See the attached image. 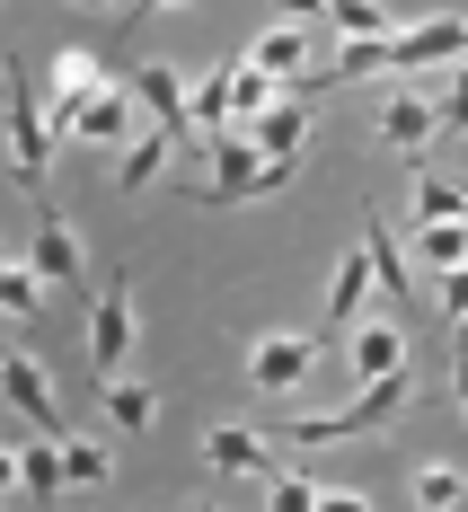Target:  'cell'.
<instances>
[{
    "mask_svg": "<svg viewBox=\"0 0 468 512\" xmlns=\"http://www.w3.org/2000/svg\"><path fill=\"white\" fill-rule=\"evenodd\" d=\"M0 124H9V177L27 186V195H45V168H53V106H36L27 89V71H18V53H0Z\"/></svg>",
    "mask_w": 468,
    "mask_h": 512,
    "instance_id": "obj_1",
    "label": "cell"
},
{
    "mask_svg": "<svg viewBox=\"0 0 468 512\" xmlns=\"http://www.w3.org/2000/svg\"><path fill=\"white\" fill-rule=\"evenodd\" d=\"M292 186V159H265L248 142V124H230V133H212V177L195 186V204H248V195H283Z\"/></svg>",
    "mask_w": 468,
    "mask_h": 512,
    "instance_id": "obj_2",
    "label": "cell"
},
{
    "mask_svg": "<svg viewBox=\"0 0 468 512\" xmlns=\"http://www.w3.org/2000/svg\"><path fill=\"white\" fill-rule=\"evenodd\" d=\"M398 407H407V371H389V380H363V398H345V407H327V415H292V424H283V442H292V451L363 442V433H380Z\"/></svg>",
    "mask_w": 468,
    "mask_h": 512,
    "instance_id": "obj_3",
    "label": "cell"
},
{
    "mask_svg": "<svg viewBox=\"0 0 468 512\" xmlns=\"http://www.w3.org/2000/svg\"><path fill=\"white\" fill-rule=\"evenodd\" d=\"M451 62H468V18H451V9H433V18H398V36H389V71H398V80L451 71Z\"/></svg>",
    "mask_w": 468,
    "mask_h": 512,
    "instance_id": "obj_4",
    "label": "cell"
},
{
    "mask_svg": "<svg viewBox=\"0 0 468 512\" xmlns=\"http://www.w3.org/2000/svg\"><path fill=\"white\" fill-rule=\"evenodd\" d=\"M310 371H318L310 336H257V345H248V389H257L265 407H292V398L310 389Z\"/></svg>",
    "mask_w": 468,
    "mask_h": 512,
    "instance_id": "obj_5",
    "label": "cell"
},
{
    "mask_svg": "<svg viewBox=\"0 0 468 512\" xmlns=\"http://www.w3.org/2000/svg\"><path fill=\"white\" fill-rule=\"evenodd\" d=\"M89 362L124 371L133 362V274H106L98 301H89Z\"/></svg>",
    "mask_w": 468,
    "mask_h": 512,
    "instance_id": "obj_6",
    "label": "cell"
},
{
    "mask_svg": "<svg viewBox=\"0 0 468 512\" xmlns=\"http://www.w3.org/2000/svg\"><path fill=\"white\" fill-rule=\"evenodd\" d=\"M407 371V327L398 318H354L345 327V380H389Z\"/></svg>",
    "mask_w": 468,
    "mask_h": 512,
    "instance_id": "obj_7",
    "label": "cell"
},
{
    "mask_svg": "<svg viewBox=\"0 0 468 512\" xmlns=\"http://www.w3.org/2000/svg\"><path fill=\"white\" fill-rule=\"evenodd\" d=\"M0 407H18L36 433H53L62 442V398H53V380H45V362H27V354H9V371H0Z\"/></svg>",
    "mask_w": 468,
    "mask_h": 512,
    "instance_id": "obj_8",
    "label": "cell"
},
{
    "mask_svg": "<svg viewBox=\"0 0 468 512\" xmlns=\"http://www.w3.org/2000/svg\"><path fill=\"white\" fill-rule=\"evenodd\" d=\"M380 133H389L398 151H424V142L442 133V98H433V80H407L398 98H380Z\"/></svg>",
    "mask_w": 468,
    "mask_h": 512,
    "instance_id": "obj_9",
    "label": "cell"
},
{
    "mask_svg": "<svg viewBox=\"0 0 468 512\" xmlns=\"http://www.w3.org/2000/svg\"><path fill=\"white\" fill-rule=\"evenodd\" d=\"M71 142H98V151H124L133 142V89H89L80 98V115H71Z\"/></svg>",
    "mask_w": 468,
    "mask_h": 512,
    "instance_id": "obj_10",
    "label": "cell"
},
{
    "mask_svg": "<svg viewBox=\"0 0 468 512\" xmlns=\"http://www.w3.org/2000/svg\"><path fill=\"white\" fill-rule=\"evenodd\" d=\"M310 106H318V98L283 89V98L265 106V115H248V142H257L265 159H301V142H310Z\"/></svg>",
    "mask_w": 468,
    "mask_h": 512,
    "instance_id": "obj_11",
    "label": "cell"
},
{
    "mask_svg": "<svg viewBox=\"0 0 468 512\" xmlns=\"http://www.w3.org/2000/svg\"><path fill=\"white\" fill-rule=\"evenodd\" d=\"M36 274H45V283H71V292H80V283H89V248H80V230H71V221H62V212H45V221H36Z\"/></svg>",
    "mask_w": 468,
    "mask_h": 512,
    "instance_id": "obj_12",
    "label": "cell"
},
{
    "mask_svg": "<svg viewBox=\"0 0 468 512\" xmlns=\"http://www.w3.org/2000/svg\"><path fill=\"white\" fill-rule=\"evenodd\" d=\"M204 468L212 477H265V468H274V442L248 433V424H212L204 433Z\"/></svg>",
    "mask_w": 468,
    "mask_h": 512,
    "instance_id": "obj_13",
    "label": "cell"
},
{
    "mask_svg": "<svg viewBox=\"0 0 468 512\" xmlns=\"http://www.w3.org/2000/svg\"><path fill=\"white\" fill-rule=\"evenodd\" d=\"M186 89H195V80H186V71H168V62H142V71H133V98H142V115H151V124H168V133H195Z\"/></svg>",
    "mask_w": 468,
    "mask_h": 512,
    "instance_id": "obj_14",
    "label": "cell"
},
{
    "mask_svg": "<svg viewBox=\"0 0 468 512\" xmlns=\"http://www.w3.org/2000/svg\"><path fill=\"white\" fill-rule=\"evenodd\" d=\"M248 62H257V71H274V80L292 89V80L310 71V18H274L257 45H248Z\"/></svg>",
    "mask_w": 468,
    "mask_h": 512,
    "instance_id": "obj_15",
    "label": "cell"
},
{
    "mask_svg": "<svg viewBox=\"0 0 468 512\" xmlns=\"http://www.w3.org/2000/svg\"><path fill=\"white\" fill-rule=\"evenodd\" d=\"M168 151H177V133L168 124H142L124 151H115V186L124 195H142V186H159V168H168Z\"/></svg>",
    "mask_w": 468,
    "mask_h": 512,
    "instance_id": "obj_16",
    "label": "cell"
},
{
    "mask_svg": "<svg viewBox=\"0 0 468 512\" xmlns=\"http://www.w3.org/2000/svg\"><path fill=\"white\" fill-rule=\"evenodd\" d=\"M371 292H380V274H371V248H354L345 265H336V283H327V327L345 336V327L371 309Z\"/></svg>",
    "mask_w": 468,
    "mask_h": 512,
    "instance_id": "obj_17",
    "label": "cell"
},
{
    "mask_svg": "<svg viewBox=\"0 0 468 512\" xmlns=\"http://www.w3.org/2000/svg\"><path fill=\"white\" fill-rule=\"evenodd\" d=\"M363 248H371V274H380L389 309H407V301H416V265H407V239H398L389 221H371V230H363Z\"/></svg>",
    "mask_w": 468,
    "mask_h": 512,
    "instance_id": "obj_18",
    "label": "cell"
},
{
    "mask_svg": "<svg viewBox=\"0 0 468 512\" xmlns=\"http://www.w3.org/2000/svg\"><path fill=\"white\" fill-rule=\"evenodd\" d=\"M71 486V468H62V442H18V504H53Z\"/></svg>",
    "mask_w": 468,
    "mask_h": 512,
    "instance_id": "obj_19",
    "label": "cell"
},
{
    "mask_svg": "<svg viewBox=\"0 0 468 512\" xmlns=\"http://www.w3.org/2000/svg\"><path fill=\"white\" fill-rule=\"evenodd\" d=\"M106 415H115L124 433H151V424H159V389H151V380H115V371H106Z\"/></svg>",
    "mask_w": 468,
    "mask_h": 512,
    "instance_id": "obj_20",
    "label": "cell"
},
{
    "mask_svg": "<svg viewBox=\"0 0 468 512\" xmlns=\"http://www.w3.org/2000/svg\"><path fill=\"white\" fill-rule=\"evenodd\" d=\"M416 256H424V274L468 265V221H416Z\"/></svg>",
    "mask_w": 468,
    "mask_h": 512,
    "instance_id": "obj_21",
    "label": "cell"
},
{
    "mask_svg": "<svg viewBox=\"0 0 468 512\" xmlns=\"http://www.w3.org/2000/svg\"><path fill=\"white\" fill-rule=\"evenodd\" d=\"M186 115H195V133H230V71H204L195 89H186Z\"/></svg>",
    "mask_w": 468,
    "mask_h": 512,
    "instance_id": "obj_22",
    "label": "cell"
},
{
    "mask_svg": "<svg viewBox=\"0 0 468 512\" xmlns=\"http://www.w3.org/2000/svg\"><path fill=\"white\" fill-rule=\"evenodd\" d=\"M36 301H45V274H36V256H0V318H27Z\"/></svg>",
    "mask_w": 468,
    "mask_h": 512,
    "instance_id": "obj_23",
    "label": "cell"
},
{
    "mask_svg": "<svg viewBox=\"0 0 468 512\" xmlns=\"http://www.w3.org/2000/svg\"><path fill=\"white\" fill-rule=\"evenodd\" d=\"M407 495H416L424 512H460V504H468V477H460V468H451V460H424V468H416V486H407Z\"/></svg>",
    "mask_w": 468,
    "mask_h": 512,
    "instance_id": "obj_24",
    "label": "cell"
},
{
    "mask_svg": "<svg viewBox=\"0 0 468 512\" xmlns=\"http://www.w3.org/2000/svg\"><path fill=\"white\" fill-rule=\"evenodd\" d=\"M274 98H283V80H274V71H257V62H239V71H230V124L265 115Z\"/></svg>",
    "mask_w": 468,
    "mask_h": 512,
    "instance_id": "obj_25",
    "label": "cell"
},
{
    "mask_svg": "<svg viewBox=\"0 0 468 512\" xmlns=\"http://www.w3.org/2000/svg\"><path fill=\"white\" fill-rule=\"evenodd\" d=\"M416 221H468V186H451V177L416 168Z\"/></svg>",
    "mask_w": 468,
    "mask_h": 512,
    "instance_id": "obj_26",
    "label": "cell"
},
{
    "mask_svg": "<svg viewBox=\"0 0 468 512\" xmlns=\"http://www.w3.org/2000/svg\"><path fill=\"white\" fill-rule=\"evenodd\" d=\"M265 504H274V512H318V504H327V486L301 477V468H265Z\"/></svg>",
    "mask_w": 468,
    "mask_h": 512,
    "instance_id": "obj_27",
    "label": "cell"
},
{
    "mask_svg": "<svg viewBox=\"0 0 468 512\" xmlns=\"http://www.w3.org/2000/svg\"><path fill=\"white\" fill-rule=\"evenodd\" d=\"M327 27H345V36H398V18L380 0H327Z\"/></svg>",
    "mask_w": 468,
    "mask_h": 512,
    "instance_id": "obj_28",
    "label": "cell"
},
{
    "mask_svg": "<svg viewBox=\"0 0 468 512\" xmlns=\"http://www.w3.org/2000/svg\"><path fill=\"white\" fill-rule=\"evenodd\" d=\"M62 468H71V486H106V468H115V460H106L98 442H62Z\"/></svg>",
    "mask_w": 468,
    "mask_h": 512,
    "instance_id": "obj_29",
    "label": "cell"
},
{
    "mask_svg": "<svg viewBox=\"0 0 468 512\" xmlns=\"http://www.w3.org/2000/svg\"><path fill=\"white\" fill-rule=\"evenodd\" d=\"M442 124L468 133V62H451V89H442Z\"/></svg>",
    "mask_w": 468,
    "mask_h": 512,
    "instance_id": "obj_30",
    "label": "cell"
},
{
    "mask_svg": "<svg viewBox=\"0 0 468 512\" xmlns=\"http://www.w3.org/2000/svg\"><path fill=\"white\" fill-rule=\"evenodd\" d=\"M9 495H18V451L0 442V504H9Z\"/></svg>",
    "mask_w": 468,
    "mask_h": 512,
    "instance_id": "obj_31",
    "label": "cell"
},
{
    "mask_svg": "<svg viewBox=\"0 0 468 512\" xmlns=\"http://www.w3.org/2000/svg\"><path fill=\"white\" fill-rule=\"evenodd\" d=\"M274 9H283V18H310V27L327 18V0H274Z\"/></svg>",
    "mask_w": 468,
    "mask_h": 512,
    "instance_id": "obj_32",
    "label": "cell"
},
{
    "mask_svg": "<svg viewBox=\"0 0 468 512\" xmlns=\"http://www.w3.org/2000/svg\"><path fill=\"white\" fill-rule=\"evenodd\" d=\"M451 398H460V415H468V354L451 362Z\"/></svg>",
    "mask_w": 468,
    "mask_h": 512,
    "instance_id": "obj_33",
    "label": "cell"
},
{
    "mask_svg": "<svg viewBox=\"0 0 468 512\" xmlns=\"http://www.w3.org/2000/svg\"><path fill=\"white\" fill-rule=\"evenodd\" d=\"M80 9H124V0H80Z\"/></svg>",
    "mask_w": 468,
    "mask_h": 512,
    "instance_id": "obj_34",
    "label": "cell"
},
{
    "mask_svg": "<svg viewBox=\"0 0 468 512\" xmlns=\"http://www.w3.org/2000/svg\"><path fill=\"white\" fill-rule=\"evenodd\" d=\"M142 9H177V0H142Z\"/></svg>",
    "mask_w": 468,
    "mask_h": 512,
    "instance_id": "obj_35",
    "label": "cell"
},
{
    "mask_svg": "<svg viewBox=\"0 0 468 512\" xmlns=\"http://www.w3.org/2000/svg\"><path fill=\"white\" fill-rule=\"evenodd\" d=\"M0 371H9V354H0Z\"/></svg>",
    "mask_w": 468,
    "mask_h": 512,
    "instance_id": "obj_36",
    "label": "cell"
},
{
    "mask_svg": "<svg viewBox=\"0 0 468 512\" xmlns=\"http://www.w3.org/2000/svg\"><path fill=\"white\" fill-rule=\"evenodd\" d=\"M0 442H9V433H0Z\"/></svg>",
    "mask_w": 468,
    "mask_h": 512,
    "instance_id": "obj_37",
    "label": "cell"
},
{
    "mask_svg": "<svg viewBox=\"0 0 468 512\" xmlns=\"http://www.w3.org/2000/svg\"><path fill=\"white\" fill-rule=\"evenodd\" d=\"M0 256H9V248H0Z\"/></svg>",
    "mask_w": 468,
    "mask_h": 512,
    "instance_id": "obj_38",
    "label": "cell"
}]
</instances>
